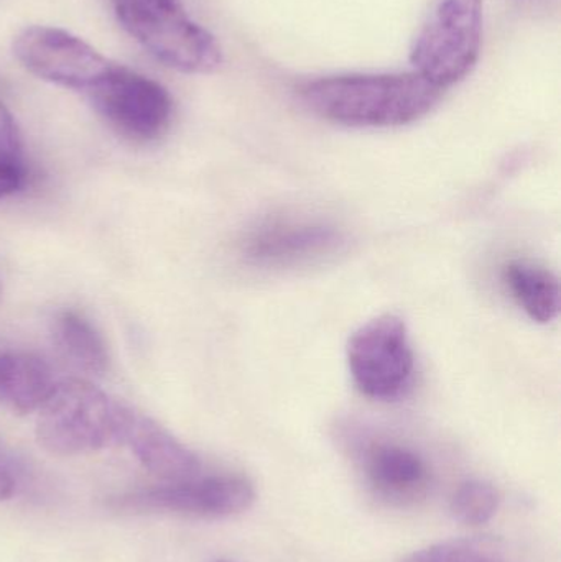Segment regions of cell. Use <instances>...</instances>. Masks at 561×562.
<instances>
[{"instance_id": "cell-1", "label": "cell", "mask_w": 561, "mask_h": 562, "mask_svg": "<svg viewBox=\"0 0 561 562\" xmlns=\"http://www.w3.org/2000/svg\"><path fill=\"white\" fill-rule=\"evenodd\" d=\"M445 89L417 71L345 75L300 88L303 104L325 121L355 128L404 127L430 114Z\"/></svg>"}, {"instance_id": "cell-2", "label": "cell", "mask_w": 561, "mask_h": 562, "mask_svg": "<svg viewBox=\"0 0 561 562\" xmlns=\"http://www.w3.org/2000/svg\"><path fill=\"white\" fill-rule=\"evenodd\" d=\"M125 406L88 380H61L40 406L38 445L65 458L121 446Z\"/></svg>"}, {"instance_id": "cell-3", "label": "cell", "mask_w": 561, "mask_h": 562, "mask_svg": "<svg viewBox=\"0 0 561 562\" xmlns=\"http://www.w3.org/2000/svg\"><path fill=\"white\" fill-rule=\"evenodd\" d=\"M114 10L125 32L168 68L210 75L223 65L220 43L181 0H114Z\"/></svg>"}, {"instance_id": "cell-4", "label": "cell", "mask_w": 561, "mask_h": 562, "mask_svg": "<svg viewBox=\"0 0 561 562\" xmlns=\"http://www.w3.org/2000/svg\"><path fill=\"white\" fill-rule=\"evenodd\" d=\"M483 0H435L412 46L418 75L447 91L463 81L480 59Z\"/></svg>"}, {"instance_id": "cell-5", "label": "cell", "mask_w": 561, "mask_h": 562, "mask_svg": "<svg viewBox=\"0 0 561 562\" xmlns=\"http://www.w3.org/2000/svg\"><path fill=\"white\" fill-rule=\"evenodd\" d=\"M356 389L375 402H397L412 389L415 353L407 324L395 314H381L362 324L346 347Z\"/></svg>"}, {"instance_id": "cell-6", "label": "cell", "mask_w": 561, "mask_h": 562, "mask_svg": "<svg viewBox=\"0 0 561 562\" xmlns=\"http://www.w3.org/2000/svg\"><path fill=\"white\" fill-rule=\"evenodd\" d=\"M86 94L109 127L128 140H157L173 117V99L160 82L114 63Z\"/></svg>"}, {"instance_id": "cell-7", "label": "cell", "mask_w": 561, "mask_h": 562, "mask_svg": "<svg viewBox=\"0 0 561 562\" xmlns=\"http://www.w3.org/2000/svg\"><path fill=\"white\" fill-rule=\"evenodd\" d=\"M345 244V234L328 221L280 214L250 227L240 254L256 269H300L336 256Z\"/></svg>"}, {"instance_id": "cell-8", "label": "cell", "mask_w": 561, "mask_h": 562, "mask_svg": "<svg viewBox=\"0 0 561 562\" xmlns=\"http://www.w3.org/2000/svg\"><path fill=\"white\" fill-rule=\"evenodd\" d=\"M13 55L43 81L75 91H88L112 66L91 45L53 26L22 30L13 40Z\"/></svg>"}, {"instance_id": "cell-9", "label": "cell", "mask_w": 561, "mask_h": 562, "mask_svg": "<svg viewBox=\"0 0 561 562\" xmlns=\"http://www.w3.org/2000/svg\"><path fill=\"white\" fill-rule=\"evenodd\" d=\"M256 491L247 479L234 474L207 475L137 492L117 501L119 508L170 512L198 518H229L249 510Z\"/></svg>"}, {"instance_id": "cell-10", "label": "cell", "mask_w": 561, "mask_h": 562, "mask_svg": "<svg viewBox=\"0 0 561 562\" xmlns=\"http://www.w3.org/2000/svg\"><path fill=\"white\" fill-rule=\"evenodd\" d=\"M121 446L131 449L142 465L168 484L190 481L201 471L200 459L150 416L125 406Z\"/></svg>"}, {"instance_id": "cell-11", "label": "cell", "mask_w": 561, "mask_h": 562, "mask_svg": "<svg viewBox=\"0 0 561 562\" xmlns=\"http://www.w3.org/2000/svg\"><path fill=\"white\" fill-rule=\"evenodd\" d=\"M362 465L369 485L389 502L414 501L424 494L430 479L422 456L397 442H372Z\"/></svg>"}, {"instance_id": "cell-12", "label": "cell", "mask_w": 561, "mask_h": 562, "mask_svg": "<svg viewBox=\"0 0 561 562\" xmlns=\"http://www.w3.org/2000/svg\"><path fill=\"white\" fill-rule=\"evenodd\" d=\"M48 363L32 353H0V405L13 413L38 412L55 386Z\"/></svg>"}, {"instance_id": "cell-13", "label": "cell", "mask_w": 561, "mask_h": 562, "mask_svg": "<svg viewBox=\"0 0 561 562\" xmlns=\"http://www.w3.org/2000/svg\"><path fill=\"white\" fill-rule=\"evenodd\" d=\"M504 283L530 319L549 324L559 317V279L546 267L529 260H513L504 267Z\"/></svg>"}, {"instance_id": "cell-14", "label": "cell", "mask_w": 561, "mask_h": 562, "mask_svg": "<svg viewBox=\"0 0 561 562\" xmlns=\"http://www.w3.org/2000/svg\"><path fill=\"white\" fill-rule=\"evenodd\" d=\"M53 340L59 356L79 372L102 375L108 370V346L99 330L78 313L66 311L53 323Z\"/></svg>"}, {"instance_id": "cell-15", "label": "cell", "mask_w": 561, "mask_h": 562, "mask_svg": "<svg viewBox=\"0 0 561 562\" xmlns=\"http://www.w3.org/2000/svg\"><path fill=\"white\" fill-rule=\"evenodd\" d=\"M399 562H530L526 551L503 538L476 537L444 541Z\"/></svg>"}, {"instance_id": "cell-16", "label": "cell", "mask_w": 561, "mask_h": 562, "mask_svg": "<svg viewBox=\"0 0 561 562\" xmlns=\"http://www.w3.org/2000/svg\"><path fill=\"white\" fill-rule=\"evenodd\" d=\"M500 492L483 481L461 485L451 498L450 510L455 520L470 527H480L493 520L500 508Z\"/></svg>"}, {"instance_id": "cell-17", "label": "cell", "mask_w": 561, "mask_h": 562, "mask_svg": "<svg viewBox=\"0 0 561 562\" xmlns=\"http://www.w3.org/2000/svg\"><path fill=\"white\" fill-rule=\"evenodd\" d=\"M22 135L12 112L0 102V164L23 165Z\"/></svg>"}, {"instance_id": "cell-18", "label": "cell", "mask_w": 561, "mask_h": 562, "mask_svg": "<svg viewBox=\"0 0 561 562\" xmlns=\"http://www.w3.org/2000/svg\"><path fill=\"white\" fill-rule=\"evenodd\" d=\"M25 183L23 165L0 164V200L15 194Z\"/></svg>"}, {"instance_id": "cell-19", "label": "cell", "mask_w": 561, "mask_h": 562, "mask_svg": "<svg viewBox=\"0 0 561 562\" xmlns=\"http://www.w3.org/2000/svg\"><path fill=\"white\" fill-rule=\"evenodd\" d=\"M13 488H15V485H13L12 477L0 468V502L12 497Z\"/></svg>"}, {"instance_id": "cell-20", "label": "cell", "mask_w": 561, "mask_h": 562, "mask_svg": "<svg viewBox=\"0 0 561 562\" xmlns=\"http://www.w3.org/2000/svg\"><path fill=\"white\" fill-rule=\"evenodd\" d=\"M0 300H2V283H0Z\"/></svg>"}, {"instance_id": "cell-21", "label": "cell", "mask_w": 561, "mask_h": 562, "mask_svg": "<svg viewBox=\"0 0 561 562\" xmlns=\"http://www.w3.org/2000/svg\"><path fill=\"white\" fill-rule=\"evenodd\" d=\"M221 562H224V561H221Z\"/></svg>"}]
</instances>
